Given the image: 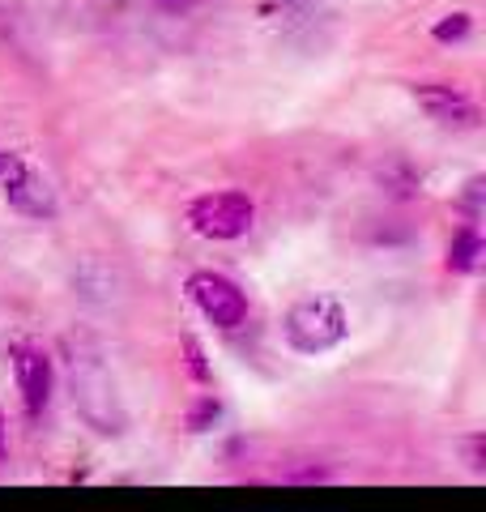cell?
Segmentation results:
<instances>
[{"instance_id": "8", "label": "cell", "mask_w": 486, "mask_h": 512, "mask_svg": "<svg viewBox=\"0 0 486 512\" xmlns=\"http://www.w3.org/2000/svg\"><path fill=\"white\" fill-rule=\"evenodd\" d=\"M478 256H482L478 227H461L457 235H452V244H448V269L452 274H469V269H478Z\"/></svg>"}, {"instance_id": "6", "label": "cell", "mask_w": 486, "mask_h": 512, "mask_svg": "<svg viewBox=\"0 0 486 512\" xmlns=\"http://www.w3.org/2000/svg\"><path fill=\"white\" fill-rule=\"evenodd\" d=\"M414 99L431 120H440V124H452V128H474L478 124V103L457 86L423 82V86H414Z\"/></svg>"}, {"instance_id": "5", "label": "cell", "mask_w": 486, "mask_h": 512, "mask_svg": "<svg viewBox=\"0 0 486 512\" xmlns=\"http://www.w3.org/2000/svg\"><path fill=\"white\" fill-rule=\"evenodd\" d=\"M13 359V376H18V393H22V406L30 419H39L52 402V384H56V372H52V355L39 346V342H18L9 350Z\"/></svg>"}, {"instance_id": "13", "label": "cell", "mask_w": 486, "mask_h": 512, "mask_svg": "<svg viewBox=\"0 0 486 512\" xmlns=\"http://www.w3.org/2000/svg\"><path fill=\"white\" fill-rule=\"evenodd\" d=\"M282 478H290V483H324V478H329V470H312V466H307V470H286Z\"/></svg>"}, {"instance_id": "7", "label": "cell", "mask_w": 486, "mask_h": 512, "mask_svg": "<svg viewBox=\"0 0 486 512\" xmlns=\"http://www.w3.org/2000/svg\"><path fill=\"white\" fill-rule=\"evenodd\" d=\"M5 197H9L13 210L26 214V218H52V214H56V197H52V188H47L43 175H35L26 163H22V167L5 180Z\"/></svg>"}, {"instance_id": "10", "label": "cell", "mask_w": 486, "mask_h": 512, "mask_svg": "<svg viewBox=\"0 0 486 512\" xmlns=\"http://www.w3.org/2000/svg\"><path fill=\"white\" fill-rule=\"evenodd\" d=\"M218 414H222V406H218V397H197L192 402V410H188V431H209L218 423Z\"/></svg>"}, {"instance_id": "2", "label": "cell", "mask_w": 486, "mask_h": 512, "mask_svg": "<svg viewBox=\"0 0 486 512\" xmlns=\"http://www.w3.org/2000/svg\"><path fill=\"white\" fill-rule=\"evenodd\" d=\"M73 406L81 419L94 431H103V436H120L128 423L120 397H116V380L107 376V367L94 355L73 359Z\"/></svg>"}, {"instance_id": "9", "label": "cell", "mask_w": 486, "mask_h": 512, "mask_svg": "<svg viewBox=\"0 0 486 512\" xmlns=\"http://www.w3.org/2000/svg\"><path fill=\"white\" fill-rule=\"evenodd\" d=\"M469 30H474V22H469V13H448L444 22H435V43H461L469 39Z\"/></svg>"}, {"instance_id": "4", "label": "cell", "mask_w": 486, "mask_h": 512, "mask_svg": "<svg viewBox=\"0 0 486 512\" xmlns=\"http://www.w3.org/2000/svg\"><path fill=\"white\" fill-rule=\"evenodd\" d=\"M188 295L201 308V316L218 329H239L248 320V295L226 274H218V269H197L188 278Z\"/></svg>"}, {"instance_id": "3", "label": "cell", "mask_w": 486, "mask_h": 512, "mask_svg": "<svg viewBox=\"0 0 486 512\" xmlns=\"http://www.w3.org/2000/svg\"><path fill=\"white\" fill-rule=\"evenodd\" d=\"M188 222L192 231L205 235V239H239L252 231L256 222V205L248 192H205L188 205Z\"/></svg>"}, {"instance_id": "1", "label": "cell", "mask_w": 486, "mask_h": 512, "mask_svg": "<svg viewBox=\"0 0 486 512\" xmlns=\"http://www.w3.org/2000/svg\"><path fill=\"white\" fill-rule=\"evenodd\" d=\"M282 333H286L290 350H299V355H324V350H333V346L346 342L350 316L342 308V299L307 295V299H299L295 308L286 312Z\"/></svg>"}, {"instance_id": "15", "label": "cell", "mask_w": 486, "mask_h": 512, "mask_svg": "<svg viewBox=\"0 0 486 512\" xmlns=\"http://www.w3.org/2000/svg\"><path fill=\"white\" fill-rule=\"evenodd\" d=\"M0 461H5V419H0Z\"/></svg>"}, {"instance_id": "16", "label": "cell", "mask_w": 486, "mask_h": 512, "mask_svg": "<svg viewBox=\"0 0 486 512\" xmlns=\"http://www.w3.org/2000/svg\"><path fill=\"white\" fill-rule=\"evenodd\" d=\"M162 5H180V0H162Z\"/></svg>"}, {"instance_id": "14", "label": "cell", "mask_w": 486, "mask_h": 512, "mask_svg": "<svg viewBox=\"0 0 486 512\" xmlns=\"http://www.w3.org/2000/svg\"><path fill=\"white\" fill-rule=\"evenodd\" d=\"M18 167H22V158H18V154L0 150V184H5V180H9V175H13V171H18Z\"/></svg>"}, {"instance_id": "12", "label": "cell", "mask_w": 486, "mask_h": 512, "mask_svg": "<svg viewBox=\"0 0 486 512\" xmlns=\"http://www.w3.org/2000/svg\"><path fill=\"white\" fill-rule=\"evenodd\" d=\"M465 448H469V470L482 474L486 470V436H469Z\"/></svg>"}, {"instance_id": "11", "label": "cell", "mask_w": 486, "mask_h": 512, "mask_svg": "<svg viewBox=\"0 0 486 512\" xmlns=\"http://www.w3.org/2000/svg\"><path fill=\"white\" fill-rule=\"evenodd\" d=\"M184 363H188V376L197 380V384H209L214 380V372H209V363H205V350L197 338H184Z\"/></svg>"}]
</instances>
